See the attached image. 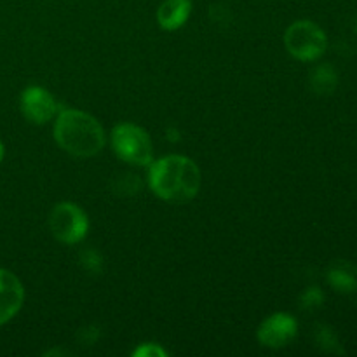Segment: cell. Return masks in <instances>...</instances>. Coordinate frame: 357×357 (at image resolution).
Wrapping results in <instances>:
<instances>
[{
    "label": "cell",
    "mask_w": 357,
    "mask_h": 357,
    "mask_svg": "<svg viewBox=\"0 0 357 357\" xmlns=\"http://www.w3.org/2000/svg\"><path fill=\"white\" fill-rule=\"evenodd\" d=\"M80 265L89 272L91 275H96L100 274L101 268H103V258L98 251L94 250H84L80 253Z\"/></svg>",
    "instance_id": "obj_15"
},
{
    "label": "cell",
    "mask_w": 357,
    "mask_h": 357,
    "mask_svg": "<svg viewBox=\"0 0 357 357\" xmlns=\"http://www.w3.org/2000/svg\"><path fill=\"white\" fill-rule=\"evenodd\" d=\"M209 17H211L213 23L216 24H229L232 21V13H230V7L225 3H213L211 9H209Z\"/></svg>",
    "instance_id": "obj_16"
},
{
    "label": "cell",
    "mask_w": 357,
    "mask_h": 357,
    "mask_svg": "<svg viewBox=\"0 0 357 357\" xmlns=\"http://www.w3.org/2000/svg\"><path fill=\"white\" fill-rule=\"evenodd\" d=\"M2 159H3V145L2 142H0V162H2Z\"/></svg>",
    "instance_id": "obj_19"
},
{
    "label": "cell",
    "mask_w": 357,
    "mask_h": 357,
    "mask_svg": "<svg viewBox=\"0 0 357 357\" xmlns=\"http://www.w3.org/2000/svg\"><path fill=\"white\" fill-rule=\"evenodd\" d=\"M49 229L63 244H79L89 230V220L84 209L73 202H59L49 215Z\"/></svg>",
    "instance_id": "obj_5"
},
{
    "label": "cell",
    "mask_w": 357,
    "mask_h": 357,
    "mask_svg": "<svg viewBox=\"0 0 357 357\" xmlns=\"http://www.w3.org/2000/svg\"><path fill=\"white\" fill-rule=\"evenodd\" d=\"M112 146L117 157L132 166H150L153 162L152 139L149 132L131 122H122L112 131Z\"/></svg>",
    "instance_id": "obj_3"
},
{
    "label": "cell",
    "mask_w": 357,
    "mask_h": 357,
    "mask_svg": "<svg viewBox=\"0 0 357 357\" xmlns=\"http://www.w3.org/2000/svg\"><path fill=\"white\" fill-rule=\"evenodd\" d=\"M24 288L13 272L0 268V324H6L21 310Z\"/></svg>",
    "instance_id": "obj_8"
},
{
    "label": "cell",
    "mask_w": 357,
    "mask_h": 357,
    "mask_svg": "<svg viewBox=\"0 0 357 357\" xmlns=\"http://www.w3.org/2000/svg\"><path fill=\"white\" fill-rule=\"evenodd\" d=\"M112 188H114V192H117L119 195H135L142 192L143 183L136 174L124 173L119 174V176L112 181Z\"/></svg>",
    "instance_id": "obj_13"
},
{
    "label": "cell",
    "mask_w": 357,
    "mask_h": 357,
    "mask_svg": "<svg viewBox=\"0 0 357 357\" xmlns=\"http://www.w3.org/2000/svg\"><path fill=\"white\" fill-rule=\"evenodd\" d=\"M149 187L162 201L188 202L199 194L201 171L188 157L166 155L150 164Z\"/></svg>",
    "instance_id": "obj_1"
},
{
    "label": "cell",
    "mask_w": 357,
    "mask_h": 357,
    "mask_svg": "<svg viewBox=\"0 0 357 357\" xmlns=\"http://www.w3.org/2000/svg\"><path fill=\"white\" fill-rule=\"evenodd\" d=\"M77 337L80 338V342H82V344L91 345V344H94V342L98 340V337H100V330H98V328H94V326L82 328V330L79 331V335H77Z\"/></svg>",
    "instance_id": "obj_18"
},
{
    "label": "cell",
    "mask_w": 357,
    "mask_h": 357,
    "mask_svg": "<svg viewBox=\"0 0 357 357\" xmlns=\"http://www.w3.org/2000/svg\"><path fill=\"white\" fill-rule=\"evenodd\" d=\"M326 281L338 293L344 295L357 293V267L345 260L333 261L326 272Z\"/></svg>",
    "instance_id": "obj_10"
},
{
    "label": "cell",
    "mask_w": 357,
    "mask_h": 357,
    "mask_svg": "<svg viewBox=\"0 0 357 357\" xmlns=\"http://www.w3.org/2000/svg\"><path fill=\"white\" fill-rule=\"evenodd\" d=\"M54 139L61 150L80 159L98 155L107 143L105 129L98 119L73 108L59 112L54 124Z\"/></svg>",
    "instance_id": "obj_2"
},
{
    "label": "cell",
    "mask_w": 357,
    "mask_h": 357,
    "mask_svg": "<svg viewBox=\"0 0 357 357\" xmlns=\"http://www.w3.org/2000/svg\"><path fill=\"white\" fill-rule=\"evenodd\" d=\"M284 45L298 61H316L328 47V37L314 21H295L284 33Z\"/></svg>",
    "instance_id": "obj_4"
},
{
    "label": "cell",
    "mask_w": 357,
    "mask_h": 357,
    "mask_svg": "<svg viewBox=\"0 0 357 357\" xmlns=\"http://www.w3.org/2000/svg\"><path fill=\"white\" fill-rule=\"evenodd\" d=\"M324 303V293L323 289L317 288V286H310L300 296V307L303 310H316L319 309Z\"/></svg>",
    "instance_id": "obj_14"
},
{
    "label": "cell",
    "mask_w": 357,
    "mask_h": 357,
    "mask_svg": "<svg viewBox=\"0 0 357 357\" xmlns=\"http://www.w3.org/2000/svg\"><path fill=\"white\" fill-rule=\"evenodd\" d=\"M310 89L317 96H330L335 93L338 86V72L330 65V63H323L312 68L309 77Z\"/></svg>",
    "instance_id": "obj_11"
},
{
    "label": "cell",
    "mask_w": 357,
    "mask_h": 357,
    "mask_svg": "<svg viewBox=\"0 0 357 357\" xmlns=\"http://www.w3.org/2000/svg\"><path fill=\"white\" fill-rule=\"evenodd\" d=\"M314 340H316L317 347L323 352H326V354H345L337 333H335L333 328L328 326V324H317L316 331H314Z\"/></svg>",
    "instance_id": "obj_12"
},
{
    "label": "cell",
    "mask_w": 357,
    "mask_h": 357,
    "mask_svg": "<svg viewBox=\"0 0 357 357\" xmlns=\"http://www.w3.org/2000/svg\"><path fill=\"white\" fill-rule=\"evenodd\" d=\"M354 31L357 33V20H356V23H354Z\"/></svg>",
    "instance_id": "obj_20"
},
{
    "label": "cell",
    "mask_w": 357,
    "mask_h": 357,
    "mask_svg": "<svg viewBox=\"0 0 357 357\" xmlns=\"http://www.w3.org/2000/svg\"><path fill=\"white\" fill-rule=\"evenodd\" d=\"M135 357H166L167 352L159 344H143L132 352Z\"/></svg>",
    "instance_id": "obj_17"
},
{
    "label": "cell",
    "mask_w": 357,
    "mask_h": 357,
    "mask_svg": "<svg viewBox=\"0 0 357 357\" xmlns=\"http://www.w3.org/2000/svg\"><path fill=\"white\" fill-rule=\"evenodd\" d=\"M21 112L31 124H47L58 112L54 96L44 87H28L21 94Z\"/></svg>",
    "instance_id": "obj_7"
},
{
    "label": "cell",
    "mask_w": 357,
    "mask_h": 357,
    "mask_svg": "<svg viewBox=\"0 0 357 357\" xmlns=\"http://www.w3.org/2000/svg\"><path fill=\"white\" fill-rule=\"evenodd\" d=\"M192 13L190 0H164L157 10V21L162 30L173 31L183 26Z\"/></svg>",
    "instance_id": "obj_9"
},
{
    "label": "cell",
    "mask_w": 357,
    "mask_h": 357,
    "mask_svg": "<svg viewBox=\"0 0 357 357\" xmlns=\"http://www.w3.org/2000/svg\"><path fill=\"white\" fill-rule=\"evenodd\" d=\"M298 333V323L289 314L278 312L264 321L258 328V342L268 349H282Z\"/></svg>",
    "instance_id": "obj_6"
}]
</instances>
